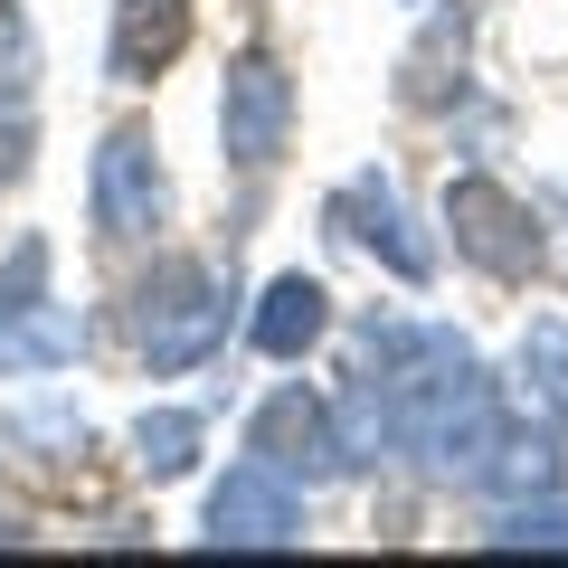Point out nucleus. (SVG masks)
<instances>
[{
  "instance_id": "f257e3e1",
  "label": "nucleus",
  "mask_w": 568,
  "mask_h": 568,
  "mask_svg": "<svg viewBox=\"0 0 568 568\" xmlns=\"http://www.w3.org/2000/svg\"><path fill=\"white\" fill-rule=\"evenodd\" d=\"M227 304H237V284L219 275V265H200V256H162L152 275L133 284V351H142V369H200V361H219V342H227Z\"/></svg>"
},
{
  "instance_id": "f03ea898",
  "label": "nucleus",
  "mask_w": 568,
  "mask_h": 568,
  "mask_svg": "<svg viewBox=\"0 0 568 568\" xmlns=\"http://www.w3.org/2000/svg\"><path fill=\"white\" fill-rule=\"evenodd\" d=\"M219 142L246 181L284 162V142H294V77L275 58H237L219 77Z\"/></svg>"
},
{
  "instance_id": "9d476101",
  "label": "nucleus",
  "mask_w": 568,
  "mask_h": 568,
  "mask_svg": "<svg viewBox=\"0 0 568 568\" xmlns=\"http://www.w3.org/2000/svg\"><path fill=\"white\" fill-rule=\"evenodd\" d=\"M323 332H332V294L313 275H275V284H265V304H256V323H246V342H256L265 361H304Z\"/></svg>"
},
{
  "instance_id": "39448f33",
  "label": "nucleus",
  "mask_w": 568,
  "mask_h": 568,
  "mask_svg": "<svg viewBox=\"0 0 568 568\" xmlns=\"http://www.w3.org/2000/svg\"><path fill=\"white\" fill-rule=\"evenodd\" d=\"M304 540V493L265 455H246L219 493H209V549H294Z\"/></svg>"
},
{
  "instance_id": "dca6fc26",
  "label": "nucleus",
  "mask_w": 568,
  "mask_h": 568,
  "mask_svg": "<svg viewBox=\"0 0 568 568\" xmlns=\"http://www.w3.org/2000/svg\"><path fill=\"white\" fill-rule=\"evenodd\" d=\"M39 77V39H29V10L0 0V85H29Z\"/></svg>"
},
{
  "instance_id": "f8f14e48",
  "label": "nucleus",
  "mask_w": 568,
  "mask_h": 568,
  "mask_svg": "<svg viewBox=\"0 0 568 568\" xmlns=\"http://www.w3.org/2000/svg\"><path fill=\"white\" fill-rule=\"evenodd\" d=\"M200 436H209V426L190 417V407H152V417L133 426V465L152 474V484H181V474L200 465Z\"/></svg>"
},
{
  "instance_id": "ddd939ff",
  "label": "nucleus",
  "mask_w": 568,
  "mask_h": 568,
  "mask_svg": "<svg viewBox=\"0 0 568 568\" xmlns=\"http://www.w3.org/2000/svg\"><path fill=\"white\" fill-rule=\"evenodd\" d=\"M474 484H484V493H511V503H521V493H549V484H559V446H549V436H503L493 465L474 474Z\"/></svg>"
},
{
  "instance_id": "2eb2a0df",
  "label": "nucleus",
  "mask_w": 568,
  "mask_h": 568,
  "mask_svg": "<svg viewBox=\"0 0 568 568\" xmlns=\"http://www.w3.org/2000/svg\"><path fill=\"white\" fill-rule=\"evenodd\" d=\"M29 152H39V114H29L20 85H0V200L29 181Z\"/></svg>"
},
{
  "instance_id": "9b49d317",
  "label": "nucleus",
  "mask_w": 568,
  "mask_h": 568,
  "mask_svg": "<svg viewBox=\"0 0 568 568\" xmlns=\"http://www.w3.org/2000/svg\"><path fill=\"white\" fill-rule=\"evenodd\" d=\"M521 398L540 407L549 426H568V323L559 313H540V323L521 332Z\"/></svg>"
},
{
  "instance_id": "20e7f679",
  "label": "nucleus",
  "mask_w": 568,
  "mask_h": 568,
  "mask_svg": "<svg viewBox=\"0 0 568 568\" xmlns=\"http://www.w3.org/2000/svg\"><path fill=\"white\" fill-rule=\"evenodd\" d=\"M171 219V181H162V142L142 133V123H123V133H104L95 152V227L114 246L152 237V227Z\"/></svg>"
},
{
  "instance_id": "f3484780",
  "label": "nucleus",
  "mask_w": 568,
  "mask_h": 568,
  "mask_svg": "<svg viewBox=\"0 0 568 568\" xmlns=\"http://www.w3.org/2000/svg\"><path fill=\"white\" fill-rule=\"evenodd\" d=\"M39 294H48V237H20L0 265V304H39Z\"/></svg>"
},
{
  "instance_id": "7ed1b4c3",
  "label": "nucleus",
  "mask_w": 568,
  "mask_h": 568,
  "mask_svg": "<svg viewBox=\"0 0 568 568\" xmlns=\"http://www.w3.org/2000/svg\"><path fill=\"white\" fill-rule=\"evenodd\" d=\"M446 227H455V246H465L484 275H503V284L540 265V219H530L493 171H455L446 181Z\"/></svg>"
},
{
  "instance_id": "1a4fd4ad",
  "label": "nucleus",
  "mask_w": 568,
  "mask_h": 568,
  "mask_svg": "<svg viewBox=\"0 0 568 568\" xmlns=\"http://www.w3.org/2000/svg\"><path fill=\"white\" fill-rule=\"evenodd\" d=\"M85 351V323L67 304H0V379H29V369H67Z\"/></svg>"
},
{
  "instance_id": "4468645a",
  "label": "nucleus",
  "mask_w": 568,
  "mask_h": 568,
  "mask_svg": "<svg viewBox=\"0 0 568 568\" xmlns=\"http://www.w3.org/2000/svg\"><path fill=\"white\" fill-rule=\"evenodd\" d=\"M484 540H493V549H568V493H559V484H549V493H521Z\"/></svg>"
},
{
  "instance_id": "6e6552de",
  "label": "nucleus",
  "mask_w": 568,
  "mask_h": 568,
  "mask_svg": "<svg viewBox=\"0 0 568 568\" xmlns=\"http://www.w3.org/2000/svg\"><path fill=\"white\" fill-rule=\"evenodd\" d=\"M181 48H190V0H123L114 10V48H104V77L114 85H152Z\"/></svg>"
},
{
  "instance_id": "423d86ee",
  "label": "nucleus",
  "mask_w": 568,
  "mask_h": 568,
  "mask_svg": "<svg viewBox=\"0 0 568 568\" xmlns=\"http://www.w3.org/2000/svg\"><path fill=\"white\" fill-rule=\"evenodd\" d=\"M246 446H256L275 474H304V484L351 474L342 465V426H332V398H313V388H275V398L256 407V426H246Z\"/></svg>"
},
{
  "instance_id": "0eeeda50",
  "label": "nucleus",
  "mask_w": 568,
  "mask_h": 568,
  "mask_svg": "<svg viewBox=\"0 0 568 568\" xmlns=\"http://www.w3.org/2000/svg\"><path fill=\"white\" fill-rule=\"evenodd\" d=\"M332 227H342L351 246H369V256H379L398 284H426V275H436V246L407 227V200L379 181V171H361V181L332 190Z\"/></svg>"
}]
</instances>
